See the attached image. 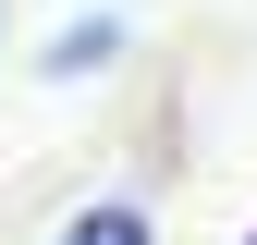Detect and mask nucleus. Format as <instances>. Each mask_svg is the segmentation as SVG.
<instances>
[{
	"label": "nucleus",
	"mask_w": 257,
	"mask_h": 245,
	"mask_svg": "<svg viewBox=\"0 0 257 245\" xmlns=\"http://www.w3.org/2000/svg\"><path fill=\"white\" fill-rule=\"evenodd\" d=\"M245 245H257V233H245Z\"/></svg>",
	"instance_id": "obj_3"
},
{
	"label": "nucleus",
	"mask_w": 257,
	"mask_h": 245,
	"mask_svg": "<svg viewBox=\"0 0 257 245\" xmlns=\"http://www.w3.org/2000/svg\"><path fill=\"white\" fill-rule=\"evenodd\" d=\"M49 245H159V221H147V196H86Z\"/></svg>",
	"instance_id": "obj_2"
},
{
	"label": "nucleus",
	"mask_w": 257,
	"mask_h": 245,
	"mask_svg": "<svg viewBox=\"0 0 257 245\" xmlns=\"http://www.w3.org/2000/svg\"><path fill=\"white\" fill-rule=\"evenodd\" d=\"M122 49H135V25H122V13H74V25L37 49V74H49V86H86V74H110Z\"/></svg>",
	"instance_id": "obj_1"
}]
</instances>
